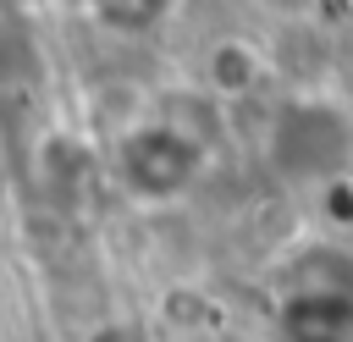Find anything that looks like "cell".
<instances>
[{"mask_svg":"<svg viewBox=\"0 0 353 342\" xmlns=\"http://www.w3.org/2000/svg\"><path fill=\"white\" fill-rule=\"evenodd\" d=\"M116 165H121V182L143 199H171L176 188H188L193 165H199V149L176 132V127H138L121 138L116 149Z\"/></svg>","mask_w":353,"mask_h":342,"instance_id":"obj_1","label":"cell"},{"mask_svg":"<svg viewBox=\"0 0 353 342\" xmlns=\"http://www.w3.org/2000/svg\"><path fill=\"white\" fill-rule=\"evenodd\" d=\"M347 325H353L347 298L309 292V298H298V303L287 309V331H292L298 342H342V336H347Z\"/></svg>","mask_w":353,"mask_h":342,"instance_id":"obj_2","label":"cell"},{"mask_svg":"<svg viewBox=\"0 0 353 342\" xmlns=\"http://www.w3.org/2000/svg\"><path fill=\"white\" fill-rule=\"evenodd\" d=\"M160 6L165 0H94V17L116 33H138V28L160 22Z\"/></svg>","mask_w":353,"mask_h":342,"instance_id":"obj_3","label":"cell"}]
</instances>
